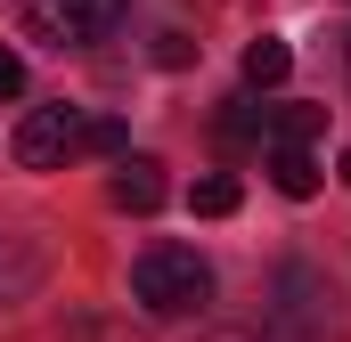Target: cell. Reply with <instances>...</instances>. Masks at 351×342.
Returning a JSON list of instances; mask_svg holds the SVG:
<instances>
[{
    "mask_svg": "<svg viewBox=\"0 0 351 342\" xmlns=\"http://www.w3.org/2000/svg\"><path fill=\"white\" fill-rule=\"evenodd\" d=\"M131 302L156 310V318H196L213 302V269L188 245H147V253L131 261Z\"/></svg>",
    "mask_w": 351,
    "mask_h": 342,
    "instance_id": "1",
    "label": "cell"
},
{
    "mask_svg": "<svg viewBox=\"0 0 351 342\" xmlns=\"http://www.w3.org/2000/svg\"><path fill=\"white\" fill-rule=\"evenodd\" d=\"M25 25L58 49H90L123 25V0H25Z\"/></svg>",
    "mask_w": 351,
    "mask_h": 342,
    "instance_id": "2",
    "label": "cell"
},
{
    "mask_svg": "<svg viewBox=\"0 0 351 342\" xmlns=\"http://www.w3.org/2000/svg\"><path fill=\"white\" fill-rule=\"evenodd\" d=\"M66 155H82V114L74 106H33L16 122V163L25 171H58Z\"/></svg>",
    "mask_w": 351,
    "mask_h": 342,
    "instance_id": "3",
    "label": "cell"
},
{
    "mask_svg": "<svg viewBox=\"0 0 351 342\" xmlns=\"http://www.w3.org/2000/svg\"><path fill=\"white\" fill-rule=\"evenodd\" d=\"M269 293H278V318H302V326H327V318H335V285H327L319 269H302V261H286Z\"/></svg>",
    "mask_w": 351,
    "mask_h": 342,
    "instance_id": "4",
    "label": "cell"
},
{
    "mask_svg": "<svg viewBox=\"0 0 351 342\" xmlns=\"http://www.w3.org/2000/svg\"><path fill=\"white\" fill-rule=\"evenodd\" d=\"M106 204H114V212H156V204H164V163H147V155L114 163V179H106Z\"/></svg>",
    "mask_w": 351,
    "mask_h": 342,
    "instance_id": "5",
    "label": "cell"
},
{
    "mask_svg": "<svg viewBox=\"0 0 351 342\" xmlns=\"http://www.w3.org/2000/svg\"><path fill=\"white\" fill-rule=\"evenodd\" d=\"M269 187L294 196V204L319 196V155H311V147H269Z\"/></svg>",
    "mask_w": 351,
    "mask_h": 342,
    "instance_id": "6",
    "label": "cell"
},
{
    "mask_svg": "<svg viewBox=\"0 0 351 342\" xmlns=\"http://www.w3.org/2000/svg\"><path fill=\"white\" fill-rule=\"evenodd\" d=\"M286 74H294V49H286L278 33H262V41H245V82H254V90H278Z\"/></svg>",
    "mask_w": 351,
    "mask_h": 342,
    "instance_id": "7",
    "label": "cell"
},
{
    "mask_svg": "<svg viewBox=\"0 0 351 342\" xmlns=\"http://www.w3.org/2000/svg\"><path fill=\"white\" fill-rule=\"evenodd\" d=\"M319 131H327V106H278L262 139H269V147H311Z\"/></svg>",
    "mask_w": 351,
    "mask_h": 342,
    "instance_id": "8",
    "label": "cell"
},
{
    "mask_svg": "<svg viewBox=\"0 0 351 342\" xmlns=\"http://www.w3.org/2000/svg\"><path fill=\"white\" fill-rule=\"evenodd\" d=\"M237 196H245V187H237L229 171H213V179H196V187H188V212H196V220H229V212H237Z\"/></svg>",
    "mask_w": 351,
    "mask_h": 342,
    "instance_id": "9",
    "label": "cell"
},
{
    "mask_svg": "<svg viewBox=\"0 0 351 342\" xmlns=\"http://www.w3.org/2000/svg\"><path fill=\"white\" fill-rule=\"evenodd\" d=\"M262 131H269L262 106H229V114H221V139H262Z\"/></svg>",
    "mask_w": 351,
    "mask_h": 342,
    "instance_id": "10",
    "label": "cell"
},
{
    "mask_svg": "<svg viewBox=\"0 0 351 342\" xmlns=\"http://www.w3.org/2000/svg\"><path fill=\"white\" fill-rule=\"evenodd\" d=\"M114 147H123V122H114V114L82 122V155H114Z\"/></svg>",
    "mask_w": 351,
    "mask_h": 342,
    "instance_id": "11",
    "label": "cell"
},
{
    "mask_svg": "<svg viewBox=\"0 0 351 342\" xmlns=\"http://www.w3.org/2000/svg\"><path fill=\"white\" fill-rule=\"evenodd\" d=\"M188 57H196V41H188V33H164V41H156V66H164V74H180Z\"/></svg>",
    "mask_w": 351,
    "mask_h": 342,
    "instance_id": "12",
    "label": "cell"
},
{
    "mask_svg": "<svg viewBox=\"0 0 351 342\" xmlns=\"http://www.w3.org/2000/svg\"><path fill=\"white\" fill-rule=\"evenodd\" d=\"M16 90H25V57H16V49H0V98H16Z\"/></svg>",
    "mask_w": 351,
    "mask_h": 342,
    "instance_id": "13",
    "label": "cell"
},
{
    "mask_svg": "<svg viewBox=\"0 0 351 342\" xmlns=\"http://www.w3.org/2000/svg\"><path fill=\"white\" fill-rule=\"evenodd\" d=\"M343 90H351V33H343Z\"/></svg>",
    "mask_w": 351,
    "mask_h": 342,
    "instance_id": "14",
    "label": "cell"
},
{
    "mask_svg": "<svg viewBox=\"0 0 351 342\" xmlns=\"http://www.w3.org/2000/svg\"><path fill=\"white\" fill-rule=\"evenodd\" d=\"M204 342H254V334H204Z\"/></svg>",
    "mask_w": 351,
    "mask_h": 342,
    "instance_id": "15",
    "label": "cell"
},
{
    "mask_svg": "<svg viewBox=\"0 0 351 342\" xmlns=\"http://www.w3.org/2000/svg\"><path fill=\"white\" fill-rule=\"evenodd\" d=\"M335 171H343V187H351V147H343V163H335Z\"/></svg>",
    "mask_w": 351,
    "mask_h": 342,
    "instance_id": "16",
    "label": "cell"
}]
</instances>
